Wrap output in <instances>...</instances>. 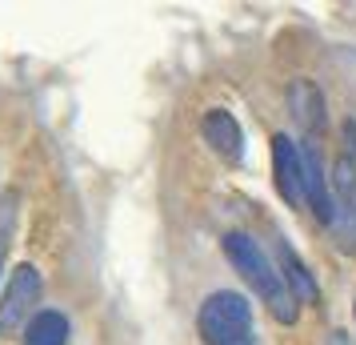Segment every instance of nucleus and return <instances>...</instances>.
<instances>
[{
    "mask_svg": "<svg viewBox=\"0 0 356 345\" xmlns=\"http://www.w3.org/2000/svg\"><path fill=\"white\" fill-rule=\"evenodd\" d=\"M220 249H225L228 265H232V269H236V273L252 285V293L264 301V309L273 313L276 321L296 325V317H300V301L292 297V289L284 285V277H280L276 261L264 253V249H260V241H252L248 233H225Z\"/></svg>",
    "mask_w": 356,
    "mask_h": 345,
    "instance_id": "nucleus-1",
    "label": "nucleus"
},
{
    "mask_svg": "<svg viewBox=\"0 0 356 345\" xmlns=\"http://www.w3.org/2000/svg\"><path fill=\"white\" fill-rule=\"evenodd\" d=\"M196 333L204 345H252V305L236 289H216L200 301Z\"/></svg>",
    "mask_w": 356,
    "mask_h": 345,
    "instance_id": "nucleus-2",
    "label": "nucleus"
},
{
    "mask_svg": "<svg viewBox=\"0 0 356 345\" xmlns=\"http://www.w3.org/2000/svg\"><path fill=\"white\" fill-rule=\"evenodd\" d=\"M44 293V277H40V269L36 265H17L13 269V277L4 285V293H0V337H13L17 329H24L33 317L29 313L36 309V301Z\"/></svg>",
    "mask_w": 356,
    "mask_h": 345,
    "instance_id": "nucleus-3",
    "label": "nucleus"
},
{
    "mask_svg": "<svg viewBox=\"0 0 356 345\" xmlns=\"http://www.w3.org/2000/svg\"><path fill=\"white\" fill-rule=\"evenodd\" d=\"M273 177L280 197L289 201L292 209H305V157H300V145L289 132L273 137Z\"/></svg>",
    "mask_w": 356,
    "mask_h": 345,
    "instance_id": "nucleus-4",
    "label": "nucleus"
},
{
    "mask_svg": "<svg viewBox=\"0 0 356 345\" xmlns=\"http://www.w3.org/2000/svg\"><path fill=\"white\" fill-rule=\"evenodd\" d=\"M332 189H337V237L340 249H356V157H340L337 173H332Z\"/></svg>",
    "mask_w": 356,
    "mask_h": 345,
    "instance_id": "nucleus-5",
    "label": "nucleus"
},
{
    "mask_svg": "<svg viewBox=\"0 0 356 345\" xmlns=\"http://www.w3.org/2000/svg\"><path fill=\"white\" fill-rule=\"evenodd\" d=\"M200 137L212 145V153H220L225 161H241L244 153V129L241 121L228 113V109H209L200 121Z\"/></svg>",
    "mask_w": 356,
    "mask_h": 345,
    "instance_id": "nucleus-6",
    "label": "nucleus"
},
{
    "mask_svg": "<svg viewBox=\"0 0 356 345\" xmlns=\"http://www.w3.org/2000/svg\"><path fill=\"white\" fill-rule=\"evenodd\" d=\"M276 269H280V277L284 285L292 289V297L300 301V305H312V301H321V289H316V277H312V269L305 265V257L292 249V241H276Z\"/></svg>",
    "mask_w": 356,
    "mask_h": 345,
    "instance_id": "nucleus-7",
    "label": "nucleus"
},
{
    "mask_svg": "<svg viewBox=\"0 0 356 345\" xmlns=\"http://www.w3.org/2000/svg\"><path fill=\"white\" fill-rule=\"evenodd\" d=\"M289 109H292V121L305 132H321L324 125H328L324 93L316 89V81H308V77H296V81L289 84Z\"/></svg>",
    "mask_w": 356,
    "mask_h": 345,
    "instance_id": "nucleus-8",
    "label": "nucleus"
},
{
    "mask_svg": "<svg viewBox=\"0 0 356 345\" xmlns=\"http://www.w3.org/2000/svg\"><path fill=\"white\" fill-rule=\"evenodd\" d=\"M68 333H72V325H68V317L60 309H36L33 321L24 325L20 342L24 345H68Z\"/></svg>",
    "mask_w": 356,
    "mask_h": 345,
    "instance_id": "nucleus-9",
    "label": "nucleus"
},
{
    "mask_svg": "<svg viewBox=\"0 0 356 345\" xmlns=\"http://www.w3.org/2000/svg\"><path fill=\"white\" fill-rule=\"evenodd\" d=\"M0 269H4V237H0Z\"/></svg>",
    "mask_w": 356,
    "mask_h": 345,
    "instance_id": "nucleus-10",
    "label": "nucleus"
}]
</instances>
